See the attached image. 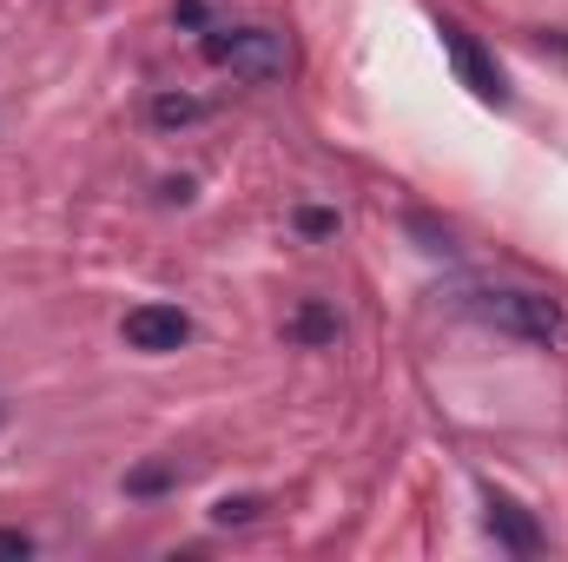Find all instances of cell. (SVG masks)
<instances>
[{
  "label": "cell",
  "mask_w": 568,
  "mask_h": 562,
  "mask_svg": "<svg viewBox=\"0 0 568 562\" xmlns=\"http://www.w3.org/2000/svg\"><path fill=\"white\" fill-rule=\"evenodd\" d=\"M469 311H476L489 331L523 338V344H556V338H562V304L542 298V291H483Z\"/></svg>",
  "instance_id": "cell-1"
},
{
  "label": "cell",
  "mask_w": 568,
  "mask_h": 562,
  "mask_svg": "<svg viewBox=\"0 0 568 562\" xmlns=\"http://www.w3.org/2000/svg\"><path fill=\"white\" fill-rule=\"evenodd\" d=\"M205 60L265 87V80L284 73L291 53H284V33H272V27H205Z\"/></svg>",
  "instance_id": "cell-2"
},
{
  "label": "cell",
  "mask_w": 568,
  "mask_h": 562,
  "mask_svg": "<svg viewBox=\"0 0 568 562\" xmlns=\"http://www.w3.org/2000/svg\"><path fill=\"white\" fill-rule=\"evenodd\" d=\"M120 338L145 351V358H165V351H179L185 338H192V318L179 311V304H133L126 311V324H120Z\"/></svg>",
  "instance_id": "cell-3"
},
{
  "label": "cell",
  "mask_w": 568,
  "mask_h": 562,
  "mask_svg": "<svg viewBox=\"0 0 568 562\" xmlns=\"http://www.w3.org/2000/svg\"><path fill=\"white\" fill-rule=\"evenodd\" d=\"M443 53H449V67H456V80L476 93V100H496L503 107V73H496V60L463 33V27H443Z\"/></svg>",
  "instance_id": "cell-4"
},
{
  "label": "cell",
  "mask_w": 568,
  "mask_h": 562,
  "mask_svg": "<svg viewBox=\"0 0 568 562\" xmlns=\"http://www.w3.org/2000/svg\"><path fill=\"white\" fill-rule=\"evenodd\" d=\"M489 536H496L503 550H516V556H536V550H542V530H536L529 510L509 503V496H489Z\"/></svg>",
  "instance_id": "cell-5"
},
{
  "label": "cell",
  "mask_w": 568,
  "mask_h": 562,
  "mask_svg": "<svg viewBox=\"0 0 568 562\" xmlns=\"http://www.w3.org/2000/svg\"><path fill=\"white\" fill-rule=\"evenodd\" d=\"M284 338H297V344H337V311H331L324 298H304V304L284 318Z\"/></svg>",
  "instance_id": "cell-6"
},
{
  "label": "cell",
  "mask_w": 568,
  "mask_h": 562,
  "mask_svg": "<svg viewBox=\"0 0 568 562\" xmlns=\"http://www.w3.org/2000/svg\"><path fill=\"white\" fill-rule=\"evenodd\" d=\"M205 113H212V107L192 100V93H159V100H152V127H165V133H172V127H192V120H205Z\"/></svg>",
  "instance_id": "cell-7"
},
{
  "label": "cell",
  "mask_w": 568,
  "mask_h": 562,
  "mask_svg": "<svg viewBox=\"0 0 568 562\" xmlns=\"http://www.w3.org/2000/svg\"><path fill=\"white\" fill-rule=\"evenodd\" d=\"M172 483H179V470H172V463H145V470L126 476V490H133V496H159V490H172Z\"/></svg>",
  "instance_id": "cell-8"
},
{
  "label": "cell",
  "mask_w": 568,
  "mask_h": 562,
  "mask_svg": "<svg viewBox=\"0 0 568 562\" xmlns=\"http://www.w3.org/2000/svg\"><path fill=\"white\" fill-rule=\"evenodd\" d=\"M258 510H265V503H258V496H225V503H219V510H212V523H219V530H232V523H252V516H258Z\"/></svg>",
  "instance_id": "cell-9"
},
{
  "label": "cell",
  "mask_w": 568,
  "mask_h": 562,
  "mask_svg": "<svg viewBox=\"0 0 568 562\" xmlns=\"http://www.w3.org/2000/svg\"><path fill=\"white\" fill-rule=\"evenodd\" d=\"M297 232H304V239H331V232H337V212H324V205H297Z\"/></svg>",
  "instance_id": "cell-10"
},
{
  "label": "cell",
  "mask_w": 568,
  "mask_h": 562,
  "mask_svg": "<svg viewBox=\"0 0 568 562\" xmlns=\"http://www.w3.org/2000/svg\"><path fill=\"white\" fill-rule=\"evenodd\" d=\"M0 556H33V536L27 530H0Z\"/></svg>",
  "instance_id": "cell-11"
},
{
  "label": "cell",
  "mask_w": 568,
  "mask_h": 562,
  "mask_svg": "<svg viewBox=\"0 0 568 562\" xmlns=\"http://www.w3.org/2000/svg\"><path fill=\"white\" fill-rule=\"evenodd\" d=\"M179 20L185 27H205V0H179Z\"/></svg>",
  "instance_id": "cell-12"
},
{
  "label": "cell",
  "mask_w": 568,
  "mask_h": 562,
  "mask_svg": "<svg viewBox=\"0 0 568 562\" xmlns=\"http://www.w3.org/2000/svg\"><path fill=\"white\" fill-rule=\"evenodd\" d=\"M0 423H7V404H0Z\"/></svg>",
  "instance_id": "cell-13"
}]
</instances>
